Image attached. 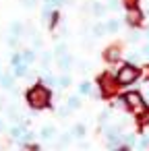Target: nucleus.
Segmentation results:
<instances>
[{"instance_id":"f257e3e1","label":"nucleus","mask_w":149,"mask_h":151,"mask_svg":"<svg viewBox=\"0 0 149 151\" xmlns=\"http://www.w3.org/2000/svg\"><path fill=\"white\" fill-rule=\"evenodd\" d=\"M27 101H29V106L35 108V110L46 108V106L50 104V91H48V87H44V85L31 87V89L27 91Z\"/></svg>"},{"instance_id":"9d476101","label":"nucleus","mask_w":149,"mask_h":151,"mask_svg":"<svg viewBox=\"0 0 149 151\" xmlns=\"http://www.w3.org/2000/svg\"><path fill=\"white\" fill-rule=\"evenodd\" d=\"M68 108H71V110L79 108V99H77V97H71V99H68Z\"/></svg>"},{"instance_id":"1a4fd4ad","label":"nucleus","mask_w":149,"mask_h":151,"mask_svg":"<svg viewBox=\"0 0 149 151\" xmlns=\"http://www.w3.org/2000/svg\"><path fill=\"white\" fill-rule=\"evenodd\" d=\"M79 91L87 95V93H91V85H89L87 81H83V83H81V87H79Z\"/></svg>"},{"instance_id":"f8f14e48","label":"nucleus","mask_w":149,"mask_h":151,"mask_svg":"<svg viewBox=\"0 0 149 151\" xmlns=\"http://www.w3.org/2000/svg\"><path fill=\"white\" fill-rule=\"evenodd\" d=\"M106 29H108V31H116V29H118V23H116V21H110Z\"/></svg>"},{"instance_id":"dca6fc26","label":"nucleus","mask_w":149,"mask_h":151,"mask_svg":"<svg viewBox=\"0 0 149 151\" xmlns=\"http://www.w3.org/2000/svg\"><path fill=\"white\" fill-rule=\"evenodd\" d=\"M60 64H62V68H66V66L71 64V58H62V60H60Z\"/></svg>"},{"instance_id":"6e6552de","label":"nucleus","mask_w":149,"mask_h":151,"mask_svg":"<svg viewBox=\"0 0 149 151\" xmlns=\"http://www.w3.org/2000/svg\"><path fill=\"white\" fill-rule=\"evenodd\" d=\"M21 58H23V60H25V62L29 64V62H33V58H35V54H33L31 50H27L25 54H21Z\"/></svg>"},{"instance_id":"4468645a","label":"nucleus","mask_w":149,"mask_h":151,"mask_svg":"<svg viewBox=\"0 0 149 151\" xmlns=\"http://www.w3.org/2000/svg\"><path fill=\"white\" fill-rule=\"evenodd\" d=\"M56 23H58V15H56V13H52V21H50V27H56Z\"/></svg>"},{"instance_id":"423d86ee","label":"nucleus","mask_w":149,"mask_h":151,"mask_svg":"<svg viewBox=\"0 0 149 151\" xmlns=\"http://www.w3.org/2000/svg\"><path fill=\"white\" fill-rule=\"evenodd\" d=\"M118 58H120V50H118V48H108V52H106V60L114 62V60H118Z\"/></svg>"},{"instance_id":"2eb2a0df","label":"nucleus","mask_w":149,"mask_h":151,"mask_svg":"<svg viewBox=\"0 0 149 151\" xmlns=\"http://www.w3.org/2000/svg\"><path fill=\"white\" fill-rule=\"evenodd\" d=\"M75 132H77V137H83V132H85V128H83V126L79 124V126L75 128Z\"/></svg>"},{"instance_id":"39448f33","label":"nucleus","mask_w":149,"mask_h":151,"mask_svg":"<svg viewBox=\"0 0 149 151\" xmlns=\"http://www.w3.org/2000/svg\"><path fill=\"white\" fill-rule=\"evenodd\" d=\"M126 19H128L130 25H139V23L143 21V15H141V11H139L137 6H128V11H126Z\"/></svg>"},{"instance_id":"9b49d317","label":"nucleus","mask_w":149,"mask_h":151,"mask_svg":"<svg viewBox=\"0 0 149 151\" xmlns=\"http://www.w3.org/2000/svg\"><path fill=\"white\" fill-rule=\"evenodd\" d=\"M0 81L4 83V87H11V83H13V79H11L9 75H4V77H0Z\"/></svg>"},{"instance_id":"f03ea898","label":"nucleus","mask_w":149,"mask_h":151,"mask_svg":"<svg viewBox=\"0 0 149 151\" xmlns=\"http://www.w3.org/2000/svg\"><path fill=\"white\" fill-rule=\"evenodd\" d=\"M139 77V68L132 66V64H124L122 68H118V75H116V83L118 87H126L130 83H135V79Z\"/></svg>"},{"instance_id":"aec40b11","label":"nucleus","mask_w":149,"mask_h":151,"mask_svg":"<svg viewBox=\"0 0 149 151\" xmlns=\"http://www.w3.org/2000/svg\"><path fill=\"white\" fill-rule=\"evenodd\" d=\"M147 73H149V66H147Z\"/></svg>"},{"instance_id":"20e7f679","label":"nucleus","mask_w":149,"mask_h":151,"mask_svg":"<svg viewBox=\"0 0 149 151\" xmlns=\"http://www.w3.org/2000/svg\"><path fill=\"white\" fill-rule=\"evenodd\" d=\"M122 101H124V106H126V108H130V110H135V112H141V110H143V106H145V101H143L141 93H137V91H128V93L122 97Z\"/></svg>"},{"instance_id":"a211bd4d","label":"nucleus","mask_w":149,"mask_h":151,"mask_svg":"<svg viewBox=\"0 0 149 151\" xmlns=\"http://www.w3.org/2000/svg\"><path fill=\"white\" fill-rule=\"evenodd\" d=\"M124 2H126V6H135V4H137V0H124Z\"/></svg>"},{"instance_id":"f3484780","label":"nucleus","mask_w":149,"mask_h":151,"mask_svg":"<svg viewBox=\"0 0 149 151\" xmlns=\"http://www.w3.org/2000/svg\"><path fill=\"white\" fill-rule=\"evenodd\" d=\"M68 83H71V79H66V77H64V79H60V87H66Z\"/></svg>"},{"instance_id":"0eeeda50","label":"nucleus","mask_w":149,"mask_h":151,"mask_svg":"<svg viewBox=\"0 0 149 151\" xmlns=\"http://www.w3.org/2000/svg\"><path fill=\"white\" fill-rule=\"evenodd\" d=\"M139 124H141V126L149 124V110H143V112H141V116H139Z\"/></svg>"},{"instance_id":"7ed1b4c3","label":"nucleus","mask_w":149,"mask_h":151,"mask_svg":"<svg viewBox=\"0 0 149 151\" xmlns=\"http://www.w3.org/2000/svg\"><path fill=\"white\" fill-rule=\"evenodd\" d=\"M97 83H99L101 95H106V97L114 95V93H116V89H118V83H116V79H112L110 75H101V77L97 79Z\"/></svg>"},{"instance_id":"ddd939ff","label":"nucleus","mask_w":149,"mask_h":151,"mask_svg":"<svg viewBox=\"0 0 149 151\" xmlns=\"http://www.w3.org/2000/svg\"><path fill=\"white\" fill-rule=\"evenodd\" d=\"M42 134H44V139H50V137L54 134V128H44V132H42Z\"/></svg>"},{"instance_id":"6ab92c4d","label":"nucleus","mask_w":149,"mask_h":151,"mask_svg":"<svg viewBox=\"0 0 149 151\" xmlns=\"http://www.w3.org/2000/svg\"><path fill=\"white\" fill-rule=\"evenodd\" d=\"M143 52H145V56H147V58H149V48H145V50H143Z\"/></svg>"}]
</instances>
